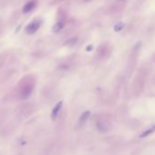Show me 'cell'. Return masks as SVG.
<instances>
[{
    "label": "cell",
    "mask_w": 155,
    "mask_h": 155,
    "mask_svg": "<svg viewBox=\"0 0 155 155\" xmlns=\"http://www.w3.org/2000/svg\"><path fill=\"white\" fill-rule=\"evenodd\" d=\"M32 86L31 85H27V86H25L24 87V89H22V90H21V98H27L30 94H31V92H32Z\"/></svg>",
    "instance_id": "cell-3"
},
{
    "label": "cell",
    "mask_w": 155,
    "mask_h": 155,
    "mask_svg": "<svg viewBox=\"0 0 155 155\" xmlns=\"http://www.w3.org/2000/svg\"><path fill=\"white\" fill-rule=\"evenodd\" d=\"M89 115H90V112H89V111H85V112H83V113L81 114L80 118H79V122H80V124H83V123L88 120V118L89 117Z\"/></svg>",
    "instance_id": "cell-6"
},
{
    "label": "cell",
    "mask_w": 155,
    "mask_h": 155,
    "mask_svg": "<svg viewBox=\"0 0 155 155\" xmlns=\"http://www.w3.org/2000/svg\"><path fill=\"white\" fill-rule=\"evenodd\" d=\"M40 27V21L39 20H34L32 21L26 28L27 33L28 34H34Z\"/></svg>",
    "instance_id": "cell-1"
},
{
    "label": "cell",
    "mask_w": 155,
    "mask_h": 155,
    "mask_svg": "<svg viewBox=\"0 0 155 155\" xmlns=\"http://www.w3.org/2000/svg\"><path fill=\"white\" fill-rule=\"evenodd\" d=\"M62 104H63V102L62 101H60L58 104L54 107L52 112H51V119H52L53 121L56 120V118L58 117V114L60 112V111L61 110V107H62Z\"/></svg>",
    "instance_id": "cell-2"
},
{
    "label": "cell",
    "mask_w": 155,
    "mask_h": 155,
    "mask_svg": "<svg viewBox=\"0 0 155 155\" xmlns=\"http://www.w3.org/2000/svg\"><path fill=\"white\" fill-rule=\"evenodd\" d=\"M35 7H36V1H35V0H31V1L27 2V3L24 6V8H23V12H24V13H28V12H30L31 10H33V9L35 8Z\"/></svg>",
    "instance_id": "cell-4"
},
{
    "label": "cell",
    "mask_w": 155,
    "mask_h": 155,
    "mask_svg": "<svg viewBox=\"0 0 155 155\" xmlns=\"http://www.w3.org/2000/svg\"><path fill=\"white\" fill-rule=\"evenodd\" d=\"M153 131H155V126H152L151 128H150V129L146 130L145 131H143V132L140 135V138H145V137L149 136L150 134H151Z\"/></svg>",
    "instance_id": "cell-5"
},
{
    "label": "cell",
    "mask_w": 155,
    "mask_h": 155,
    "mask_svg": "<svg viewBox=\"0 0 155 155\" xmlns=\"http://www.w3.org/2000/svg\"><path fill=\"white\" fill-rule=\"evenodd\" d=\"M63 27H64V23L63 22H58L55 26H54V31L55 32H59V31H60L62 28H63Z\"/></svg>",
    "instance_id": "cell-7"
},
{
    "label": "cell",
    "mask_w": 155,
    "mask_h": 155,
    "mask_svg": "<svg viewBox=\"0 0 155 155\" xmlns=\"http://www.w3.org/2000/svg\"><path fill=\"white\" fill-rule=\"evenodd\" d=\"M123 27H124V24L121 22V23H118V24L114 27V29H115V31H120Z\"/></svg>",
    "instance_id": "cell-8"
}]
</instances>
